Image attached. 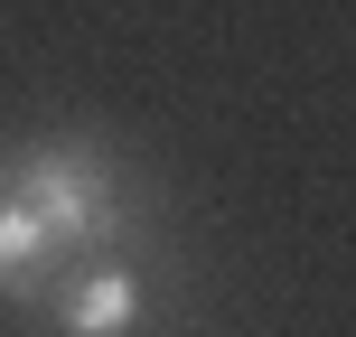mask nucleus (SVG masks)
<instances>
[{
    "label": "nucleus",
    "instance_id": "nucleus-3",
    "mask_svg": "<svg viewBox=\"0 0 356 337\" xmlns=\"http://www.w3.org/2000/svg\"><path fill=\"white\" fill-rule=\"evenodd\" d=\"M47 263H56V244H47V234H38L29 215L10 206V197H0V290H29Z\"/></svg>",
    "mask_w": 356,
    "mask_h": 337
},
{
    "label": "nucleus",
    "instance_id": "nucleus-2",
    "mask_svg": "<svg viewBox=\"0 0 356 337\" xmlns=\"http://www.w3.org/2000/svg\"><path fill=\"white\" fill-rule=\"evenodd\" d=\"M131 319H141V281L131 272H85L56 300V328L66 337H131Z\"/></svg>",
    "mask_w": 356,
    "mask_h": 337
},
{
    "label": "nucleus",
    "instance_id": "nucleus-1",
    "mask_svg": "<svg viewBox=\"0 0 356 337\" xmlns=\"http://www.w3.org/2000/svg\"><path fill=\"white\" fill-rule=\"evenodd\" d=\"M0 197H10L56 253L104 244V234H113V206H122V197H113V169L94 160V150H29V160L0 178Z\"/></svg>",
    "mask_w": 356,
    "mask_h": 337
}]
</instances>
